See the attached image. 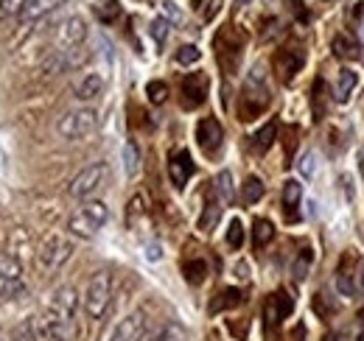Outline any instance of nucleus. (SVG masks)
I'll list each match as a JSON object with an SVG mask.
<instances>
[{
    "mask_svg": "<svg viewBox=\"0 0 364 341\" xmlns=\"http://www.w3.org/2000/svg\"><path fill=\"white\" fill-rule=\"evenodd\" d=\"M107 221H109V207H107L104 202H85L76 213L70 215L68 229H70V235L90 241V238H95V235L101 232V227H104Z\"/></svg>",
    "mask_w": 364,
    "mask_h": 341,
    "instance_id": "f257e3e1",
    "label": "nucleus"
},
{
    "mask_svg": "<svg viewBox=\"0 0 364 341\" xmlns=\"http://www.w3.org/2000/svg\"><path fill=\"white\" fill-rule=\"evenodd\" d=\"M267 107H269V90L261 79V70H252L238 101V121H255Z\"/></svg>",
    "mask_w": 364,
    "mask_h": 341,
    "instance_id": "f03ea898",
    "label": "nucleus"
},
{
    "mask_svg": "<svg viewBox=\"0 0 364 341\" xmlns=\"http://www.w3.org/2000/svg\"><path fill=\"white\" fill-rule=\"evenodd\" d=\"M98 129V112L90 107H82V109H70L65 112L59 121H56V131L65 137V140H82Z\"/></svg>",
    "mask_w": 364,
    "mask_h": 341,
    "instance_id": "7ed1b4c3",
    "label": "nucleus"
},
{
    "mask_svg": "<svg viewBox=\"0 0 364 341\" xmlns=\"http://www.w3.org/2000/svg\"><path fill=\"white\" fill-rule=\"evenodd\" d=\"M112 299V274L109 271H95L87 283V291H85V310L90 319H101L107 305Z\"/></svg>",
    "mask_w": 364,
    "mask_h": 341,
    "instance_id": "20e7f679",
    "label": "nucleus"
},
{
    "mask_svg": "<svg viewBox=\"0 0 364 341\" xmlns=\"http://www.w3.org/2000/svg\"><path fill=\"white\" fill-rule=\"evenodd\" d=\"M107 182H109V166H107V163H95V166L85 168L73 182H70V196L85 202V199L95 196Z\"/></svg>",
    "mask_w": 364,
    "mask_h": 341,
    "instance_id": "39448f33",
    "label": "nucleus"
},
{
    "mask_svg": "<svg viewBox=\"0 0 364 341\" xmlns=\"http://www.w3.org/2000/svg\"><path fill=\"white\" fill-rule=\"evenodd\" d=\"M73 255V241L70 238H62V235H48L46 241H43V247H40V266H43V271H59L68 260Z\"/></svg>",
    "mask_w": 364,
    "mask_h": 341,
    "instance_id": "423d86ee",
    "label": "nucleus"
},
{
    "mask_svg": "<svg viewBox=\"0 0 364 341\" xmlns=\"http://www.w3.org/2000/svg\"><path fill=\"white\" fill-rule=\"evenodd\" d=\"M87 59H90V53L82 45L79 48H62V50H53V53H48L46 59H43V73L46 76H59V73L82 67Z\"/></svg>",
    "mask_w": 364,
    "mask_h": 341,
    "instance_id": "0eeeda50",
    "label": "nucleus"
},
{
    "mask_svg": "<svg viewBox=\"0 0 364 341\" xmlns=\"http://www.w3.org/2000/svg\"><path fill=\"white\" fill-rule=\"evenodd\" d=\"M241 50H244V34L238 28H232V26L222 28L219 37H216V59L228 73L235 70V65L241 59Z\"/></svg>",
    "mask_w": 364,
    "mask_h": 341,
    "instance_id": "6e6552de",
    "label": "nucleus"
},
{
    "mask_svg": "<svg viewBox=\"0 0 364 341\" xmlns=\"http://www.w3.org/2000/svg\"><path fill=\"white\" fill-rule=\"evenodd\" d=\"M23 291H26V280H23L20 260L9 252H0V297L14 299Z\"/></svg>",
    "mask_w": 364,
    "mask_h": 341,
    "instance_id": "1a4fd4ad",
    "label": "nucleus"
},
{
    "mask_svg": "<svg viewBox=\"0 0 364 341\" xmlns=\"http://www.w3.org/2000/svg\"><path fill=\"white\" fill-rule=\"evenodd\" d=\"M76 310H79V294L70 286L56 288L46 302V313L62 322H76Z\"/></svg>",
    "mask_w": 364,
    "mask_h": 341,
    "instance_id": "9d476101",
    "label": "nucleus"
},
{
    "mask_svg": "<svg viewBox=\"0 0 364 341\" xmlns=\"http://www.w3.org/2000/svg\"><path fill=\"white\" fill-rule=\"evenodd\" d=\"M272 65H274L277 79L289 85V82H294V76L303 70V65H306V53H303L300 48H280V50L274 53Z\"/></svg>",
    "mask_w": 364,
    "mask_h": 341,
    "instance_id": "9b49d317",
    "label": "nucleus"
},
{
    "mask_svg": "<svg viewBox=\"0 0 364 341\" xmlns=\"http://www.w3.org/2000/svg\"><path fill=\"white\" fill-rule=\"evenodd\" d=\"M208 87H210V82H208L205 73H188L180 85L182 107H185V109H196V107H202L205 98H208Z\"/></svg>",
    "mask_w": 364,
    "mask_h": 341,
    "instance_id": "f8f14e48",
    "label": "nucleus"
},
{
    "mask_svg": "<svg viewBox=\"0 0 364 341\" xmlns=\"http://www.w3.org/2000/svg\"><path fill=\"white\" fill-rule=\"evenodd\" d=\"M196 143H199V148L208 157H213L222 148V143H225V129H222V124L216 118H202L196 124Z\"/></svg>",
    "mask_w": 364,
    "mask_h": 341,
    "instance_id": "ddd939ff",
    "label": "nucleus"
},
{
    "mask_svg": "<svg viewBox=\"0 0 364 341\" xmlns=\"http://www.w3.org/2000/svg\"><path fill=\"white\" fill-rule=\"evenodd\" d=\"M85 40H87V23L79 14H73L56 26V43L62 48H79Z\"/></svg>",
    "mask_w": 364,
    "mask_h": 341,
    "instance_id": "4468645a",
    "label": "nucleus"
},
{
    "mask_svg": "<svg viewBox=\"0 0 364 341\" xmlns=\"http://www.w3.org/2000/svg\"><path fill=\"white\" fill-rule=\"evenodd\" d=\"M143 328H146V310L137 308V310H132L129 316H124V319L112 328V333H109L107 341H137L140 333H143Z\"/></svg>",
    "mask_w": 364,
    "mask_h": 341,
    "instance_id": "2eb2a0df",
    "label": "nucleus"
},
{
    "mask_svg": "<svg viewBox=\"0 0 364 341\" xmlns=\"http://www.w3.org/2000/svg\"><path fill=\"white\" fill-rule=\"evenodd\" d=\"M291 310H294V302H291V297L286 291L272 294V297L267 299V305H264V322H267V328L272 330L274 325H280L283 319L291 316Z\"/></svg>",
    "mask_w": 364,
    "mask_h": 341,
    "instance_id": "dca6fc26",
    "label": "nucleus"
},
{
    "mask_svg": "<svg viewBox=\"0 0 364 341\" xmlns=\"http://www.w3.org/2000/svg\"><path fill=\"white\" fill-rule=\"evenodd\" d=\"M193 170H196V166H193V160H191L188 151H174L168 157V176H171V185L177 190H182L188 185V179L193 176Z\"/></svg>",
    "mask_w": 364,
    "mask_h": 341,
    "instance_id": "f3484780",
    "label": "nucleus"
},
{
    "mask_svg": "<svg viewBox=\"0 0 364 341\" xmlns=\"http://www.w3.org/2000/svg\"><path fill=\"white\" fill-rule=\"evenodd\" d=\"M65 3H68V0H26V6H23L20 14H17V20H20L23 26L37 23V20L48 17L50 11H56V9L65 6Z\"/></svg>",
    "mask_w": 364,
    "mask_h": 341,
    "instance_id": "a211bd4d",
    "label": "nucleus"
},
{
    "mask_svg": "<svg viewBox=\"0 0 364 341\" xmlns=\"http://www.w3.org/2000/svg\"><path fill=\"white\" fill-rule=\"evenodd\" d=\"M104 76H98V73H85L82 79H76V85H73V95L79 98V101H98L101 95H104Z\"/></svg>",
    "mask_w": 364,
    "mask_h": 341,
    "instance_id": "6ab92c4d",
    "label": "nucleus"
},
{
    "mask_svg": "<svg viewBox=\"0 0 364 341\" xmlns=\"http://www.w3.org/2000/svg\"><path fill=\"white\" fill-rule=\"evenodd\" d=\"M359 82H362V76H359L356 67H342V70H339V79H336V101H339V104H348L350 95L356 92Z\"/></svg>",
    "mask_w": 364,
    "mask_h": 341,
    "instance_id": "aec40b11",
    "label": "nucleus"
},
{
    "mask_svg": "<svg viewBox=\"0 0 364 341\" xmlns=\"http://www.w3.org/2000/svg\"><path fill=\"white\" fill-rule=\"evenodd\" d=\"M300 199H303L300 182H297V179H289V182L283 185V215H286L289 221H297V218H300V213H297Z\"/></svg>",
    "mask_w": 364,
    "mask_h": 341,
    "instance_id": "412c9836",
    "label": "nucleus"
},
{
    "mask_svg": "<svg viewBox=\"0 0 364 341\" xmlns=\"http://www.w3.org/2000/svg\"><path fill=\"white\" fill-rule=\"evenodd\" d=\"M244 302V294L238 291V288H225V291H219L216 297L210 299V313L216 316V313H225V310H230V308H238Z\"/></svg>",
    "mask_w": 364,
    "mask_h": 341,
    "instance_id": "4be33fe9",
    "label": "nucleus"
},
{
    "mask_svg": "<svg viewBox=\"0 0 364 341\" xmlns=\"http://www.w3.org/2000/svg\"><path fill=\"white\" fill-rule=\"evenodd\" d=\"M219 218H222L219 202H216V199H208V202H205V210L199 215V229H202V232H213V227L219 224Z\"/></svg>",
    "mask_w": 364,
    "mask_h": 341,
    "instance_id": "5701e85b",
    "label": "nucleus"
},
{
    "mask_svg": "<svg viewBox=\"0 0 364 341\" xmlns=\"http://www.w3.org/2000/svg\"><path fill=\"white\" fill-rule=\"evenodd\" d=\"M182 274L191 286H202L205 277H208V263L205 260H185L182 263Z\"/></svg>",
    "mask_w": 364,
    "mask_h": 341,
    "instance_id": "b1692460",
    "label": "nucleus"
},
{
    "mask_svg": "<svg viewBox=\"0 0 364 341\" xmlns=\"http://www.w3.org/2000/svg\"><path fill=\"white\" fill-rule=\"evenodd\" d=\"M261 196H264V182L258 176H247V182L241 185V202L255 205V202H261Z\"/></svg>",
    "mask_w": 364,
    "mask_h": 341,
    "instance_id": "393cba45",
    "label": "nucleus"
},
{
    "mask_svg": "<svg viewBox=\"0 0 364 341\" xmlns=\"http://www.w3.org/2000/svg\"><path fill=\"white\" fill-rule=\"evenodd\" d=\"M272 238H274L272 221H267V218H255V224H252V244L261 249V247H267Z\"/></svg>",
    "mask_w": 364,
    "mask_h": 341,
    "instance_id": "a878e982",
    "label": "nucleus"
},
{
    "mask_svg": "<svg viewBox=\"0 0 364 341\" xmlns=\"http://www.w3.org/2000/svg\"><path fill=\"white\" fill-rule=\"evenodd\" d=\"M274 137H277V124H267V126H261L255 134H252V148L255 151H267L269 146L274 143Z\"/></svg>",
    "mask_w": 364,
    "mask_h": 341,
    "instance_id": "bb28decb",
    "label": "nucleus"
},
{
    "mask_svg": "<svg viewBox=\"0 0 364 341\" xmlns=\"http://www.w3.org/2000/svg\"><path fill=\"white\" fill-rule=\"evenodd\" d=\"M336 288H339L342 297H356L362 291V286L356 283L353 271H345V269H339V274H336Z\"/></svg>",
    "mask_w": 364,
    "mask_h": 341,
    "instance_id": "cd10ccee",
    "label": "nucleus"
},
{
    "mask_svg": "<svg viewBox=\"0 0 364 341\" xmlns=\"http://www.w3.org/2000/svg\"><path fill=\"white\" fill-rule=\"evenodd\" d=\"M180 328H174V325H163V328H157V330H149L146 336L140 333V339L137 341H180Z\"/></svg>",
    "mask_w": 364,
    "mask_h": 341,
    "instance_id": "c85d7f7f",
    "label": "nucleus"
},
{
    "mask_svg": "<svg viewBox=\"0 0 364 341\" xmlns=\"http://www.w3.org/2000/svg\"><path fill=\"white\" fill-rule=\"evenodd\" d=\"M11 341H40L37 328H34V319H23V322L11 330Z\"/></svg>",
    "mask_w": 364,
    "mask_h": 341,
    "instance_id": "c756f323",
    "label": "nucleus"
},
{
    "mask_svg": "<svg viewBox=\"0 0 364 341\" xmlns=\"http://www.w3.org/2000/svg\"><path fill=\"white\" fill-rule=\"evenodd\" d=\"M137 168H140V151H137L135 143L129 140L124 146V170H127V176H135Z\"/></svg>",
    "mask_w": 364,
    "mask_h": 341,
    "instance_id": "7c9ffc66",
    "label": "nucleus"
},
{
    "mask_svg": "<svg viewBox=\"0 0 364 341\" xmlns=\"http://www.w3.org/2000/svg\"><path fill=\"white\" fill-rule=\"evenodd\" d=\"M168 31H171V23H168L166 17H157V20H151V26H149V34H151V40L157 45H166Z\"/></svg>",
    "mask_w": 364,
    "mask_h": 341,
    "instance_id": "2f4dec72",
    "label": "nucleus"
},
{
    "mask_svg": "<svg viewBox=\"0 0 364 341\" xmlns=\"http://www.w3.org/2000/svg\"><path fill=\"white\" fill-rule=\"evenodd\" d=\"M174 59H177V65L188 67V65H196V62L202 59V50H199L196 45H182L180 50L174 53Z\"/></svg>",
    "mask_w": 364,
    "mask_h": 341,
    "instance_id": "473e14b6",
    "label": "nucleus"
},
{
    "mask_svg": "<svg viewBox=\"0 0 364 341\" xmlns=\"http://www.w3.org/2000/svg\"><path fill=\"white\" fill-rule=\"evenodd\" d=\"M95 14H98L104 23H112V20L121 14V6H118V0H101V3L95 6Z\"/></svg>",
    "mask_w": 364,
    "mask_h": 341,
    "instance_id": "72a5a7b5",
    "label": "nucleus"
},
{
    "mask_svg": "<svg viewBox=\"0 0 364 341\" xmlns=\"http://www.w3.org/2000/svg\"><path fill=\"white\" fill-rule=\"evenodd\" d=\"M146 95H149L151 104H166V98H168V85H166V82H149V85H146Z\"/></svg>",
    "mask_w": 364,
    "mask_h": 341,
    "instance_id": "f704fd0d",
    "label": "nucleus"
},
{
    "mask_svg": "<svg viewBox=\"0 0 364 341\" xmlns=\"http://www.w3.org/2000/svg\"><path fill=\"white\" fill-rule=\"evenodd\" d=\"M228 244L232 249H241V244H244V224H241V218H232V221H230Z\"/></svg>",
    "mask_w": 364,
    "mask_h": 341,
    "instance_id": "c9c22d12",
    "label": "nucleus"
},
{
    "mask_svg": "<svg viewBox=\"0 0 364 341\" xmlns=\"http://www.w3.org/2000/svg\"><path fill=\"white\" fill-rule=\"evenodd\" d=\"M311 101H314V121H322V112H325V82H322V79L314 82V95H311Z\"/></svg>",
    "mask_w": 364,
    "mask_h": 341,
    "instance_id": "e433bc0d",
    "label": "nucleus"
},
{
    "mask_svg": "<svg viewBox=\"0 0 364 341\" xmlns=\"http://www.w3.org/2000/svg\"><path fill=\"white\" fill-rule=\"evenodd\" d=\"M216 190H219V196H222L225 202H232V173H230V170H222V173L216 176Z\"/></svg>",
    "mask_w": 364,
    "mask_h": 341,
    "instance_id": "4c0bfd02",
    "label": "nucleus"
},
{
    "mask_svg": "<svg viewBox=\"0 0 364 341\" xmlns=\"http://www.w3.org/2000/svg\"><path fill=\"white\" fill-rule=\"evenodd\" d=\"M23 6H26V0H0V20L17 17Z\"/></svg>",
    "mask_w": 364,
    "mask_h": 341,
    "instance_id": "58836bf2",
    "label": "nucleus"
},
{
    "mask_svg": "<svg viewBox=\"0 0 364 341\" xmlns=\"http://www.w3.org/2000/svg\"><path fill=\"white\" fill-rule=\"evenodd\" d=\"M314 310H317L322 319H331V316L339 310V305H336V302L328 305V302H325V294H317V297H314Z\"/></svg>",
    "mask_w": 364,
    "mask_h": 341,
    "instance_id": "ea45409f",
    "label": "nucleus"
},
{
    "mask_svg": "<svg viewBox=\"0 0 364 341\" xmlns=\"http://www.w3.org/2000/svg\"><path fill=\"white\" fill-rule=\"evenodd\" d=\"M314 170H317V154H314V151H306V154L300 157V173L311 179V176H314Z\"/></svg>",
    "mask_w": 364,
    "mask_h": 341,
    "instance_id": "a19ab883",
    "label": "nucleus"
},
{
    "mask_svg": "<svg viewBox=\"0 0 364 341\" xmlns=\"http://www.w3.org/2000/svg\"><path fill=\"white\" fill-rule=\"evenodd\" d=\"M333 53H336L339 59H345V56H353V45L348 43L345 37H333Z\"/></svg>",
    "mask_w": 364,
    "mask_h": 341,
    "instance_id": "79ce46f5",
    "label": "nucleus"
},
{
    "mask_svg": "<svg viewBox=\"0 0 364 341\" xmlns=\"http://www.w3.org/2000/svg\"><path fill=\"white\" fill-rule=\"evenodd\" d=\"M163 11H166V17H168V20L182 23V11H180V6H177L174 0H163Z\"/></svg>",
    "mask_w": 364,
    "mask_h": 341,
    "instance_id": "37998d69",
    "label": "nucleus"
},
{
    "mask_svg": "<svg viewBox=\"0 0 364 341\" xmlns=\"http://www.w3.org/2000/svg\"><path fill=\"white\" fill-rule=\"evenodd\" d=\"M205 6H208V9H205V20L210 23V20H213V17L222 11V0H208Z\"/></svg>",
    "mask_w": 364,
    "mask_h": 341,
    "instance_id": "c03bdc74",
    "label": "nucleus"
},
{
    "mask_svg": "<svg viewBox=\"0 0 364 341\" xmlns=\"http://www.w3.org/2000/svg\"><path fill=\"white\" fill-rule=\"evenodd\" d=\"M235 277L238 280H250V266L247 263H235Z\"/></svg>",
    "mask_w": 364,
    "mask_h": 341,
    "instance_id": "a18cd8bd",
    "label": "nucleus"
},
{
    "mask_svg": "<svg viewBox=\"0 0 364 341\" xmlns=\"http://www.w3.org/2000/svg\"><path fill=\"white\" fill-rule=\"evenodd\" d=\"M146 257H149V260H160V247H157V244H151V247H146Z\"/></svg>",
    "mask_w": 364,
    "mask_h": 341,
    "instance_id": "49530a36",
    "label": "nucleus"
},
{
    "mask_svg": "<svg viewBox=\"0 0 364 341\" xmlns=\"http://www.w3.org/2000/svg\"><path fill=\"white\" fill-rule=\"evenodd\" d=\"M325 341H339V339H336V336H328V339H325Z\"/></svg>",
    "mask_w": 364,
    "mask_h": 341,
    "instance_id": "de8ad7c7",
    "label": "nucleus"
},
{
    "mask_svg": "<svg viewBox=\"0 0 364 341\" xmlns=\"http://www.w3.org/2000/svg\"><path fill=\"white\" fill-rule=\"evenodd\" d=\"M199 3H202V0H193V6H196V9H199Z\"/></svg>",
    "mask_w": 364,
    "mask_h": 341,
    "instance_id": "09e8293b",
    "label": "nucleus"
},
{
    "mask_svg": "<svg viewBox=\"0 0 364 341\" xmlns=\"http://www.w3.org/2000/svg\"><path fill=\"white\" fill-rule=\"evenodd\" d=\"M238 3H241V6H247V3H250V0H238Z\"/></svg>",
    "mask_w": 364,
    "mask_h": 341,
    "instance_id": "8fccbe9b",
    "label": "nucleus"
},
{
    "mask_svg": "<svg viewBox=\"0 0 364 341\" xmlns=\"http://www.w3.org/2000/svg\"><path fill=\"white\" fill-rule=\"evenodd\" d=\"M0 341H6V339H3V336H0Z\"/></svg>",
    "mask_w": 364,
    "mask_h": 341,
    "instance_id": "3c124183",
    "label": "nucleus"
},
{
    "mask_svg": "<svg viewBox=\"0 0 364 341\" xmlns=\"http://www.w3.org/2000/svg\"><path fill=\"white\" fill-rule=\"evenodd\" d=\"M362 341H364V336H362Z\"/></svg>",
    "mask_w": 364,
    "mask_h": 341,
    "instance_id": "603ef678",
    "label": "nucleus"
}]
</instances>
